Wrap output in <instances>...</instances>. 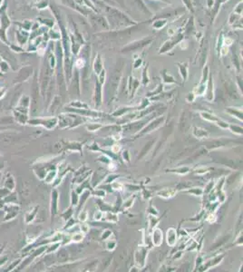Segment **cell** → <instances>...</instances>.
Instances as JSON below:
<instances>
[{"mask_svg": "<svg viewBox=\"0 0 243 272\" xmlns=\"http://www.w3.org/2000/svg\"><path fill=\"white\" fill-rule=\"evenodd\" d=\"M2 2H3V0H0V7H1V5H2Z\"/></svg>", "mask_w": 243, "mask_h": 272, "instance_id": "obj_23", "label": "cell"}, {"mask_svg": "<svg viewBox=\"0 0 243 272\" xmlns=\"http://www.w3.org/2000/svg\"><path fill=\"white\" fill-rule=\"evenodd\" d=\"M177 240V235H176V230L175 229H169L167 231V242L170 246H174L175 242Z\"/></svg>", "mask_w": 243, "mask_h": 272, "instance_id": "obj_3", "label": "cell"}, {"mask_svg": "<svg viewBox=\"0 0 243 272\" xmlns=\"http://www.w3.org/2000/svg\"><path fill=\"white\" fill-rule=\"evenodd\" d=\"M99 128H101V125H98V124H89L87 126V129L91 132H93V131H96Z\"/></svg>", "mask_w": 243, "mask_h": 272, "instance_id": "obj_17", "label": "cell"}, {"mask_svg": "<svg viewBox=\"0 0 243 272\" xmlns=\"http://www.w3.org/2000/svg\"><path fill=\"white\" fill-rule=\"evenodd\" d=\"M216 122H217L218 125L220 126L221 128H223V129H227V128H229V125H230L227 122L223 121V120H220V119H218V121Z\"/></svg>", "mask_w": 243, "mask_h": 272, "instance_id": "obj_13", "label": "cell"}, {"mask_svg": "<svg viewBox=\"0 0 243 272\" xmlns=\"http://www.w3.org/2000/svg\"><path fill=\"white\" fill-rule=\"evenodd\" d=\"M2 60H3V59H2V57H1V56H0V62H1Z\"/></svg>", "mask_w": 243, "mask_h": 272, "instance_id": "obj_24", "label": "cell"}, {"mask_svg": "<svg viewBox=\"0 0 243 272\" xmlns=\"http://www.w3.org/2000/svg\"><path fill=\"white\" fill-rule=\"evenodd\" d=\"M83 235L81 234V233H77V234H75L73 237V240H74V241H80L81 240H83Z\"/></svg>", "mask_w": 243, "mask_h": 272, "instance_id": "obj_19", "label": "cell"}, {"mask_svg": "<svg viewBox=\"0 0 243 272\" xmlns=\"http://www.w3.org/2000/svg\"><path fill=\"white\" fill-rule=\"evenodd\" d=\"M0 40L6 44H8V40L7 37V31L8 27L11 26V20L7 15V4L3 7H0Z\"/></svg>", "mask_w": 243, "mask_h": 272, "instance_id": "obj_1", "label": "cell"}, {"mask_svg": "<svg viewBox=\"0 0 243 272\" xmlns=\"http://www.w3.org/2000/svg\"><path fill=\"white\" fill-rule=\"evenodd\" d=\"M15 24H19V26H21V29H24V30H26V31L29 30V29L31 28V26H32V23L30 21H24V22L20 23V24H18V23H15Z\"/></svg>", "mask_w": 243, "mask_h": 272, "instance_id": "obj_9", "label": "cell"}, {"mask_svg": "<svg viewBox=\"0 0 243 272\" xmlns=\"http://www.w3.org/2000/svg\"><path fill=\"white\" fill-rule=\"evenodd\" d=\"M9 46H10L12 51L17 52V53H23L24 51V48L21 47V46H17V44H9Z\"/></svg>", "mask_w": 243, "mask_h": 272, "instance_id": "obj_11", "label": "cell"}, {"mask_svg": "<svg viewBox=\"0 0 243 272\" xmlns=\"http://www.w3.org/2000/svg\"><path fill=\"white\" fill-rule=\"evenodd\" d=\"M16 34H17V43L19 46H23L24 44L26 43V40H27V36H24V29H19L16 32Z\"/></svg>", "mask_w": 243, "mask_h": 272, "instance_id": "obj_5", "label": "cell"}, {"mask_svg": "<svg viewBox=\"0 0 243 272\" xmlns=\"http://www.w3.org/2000/svg\"><path fill=\"white\" fill-rule=\"evenodd\" d=\"M229 128L230 129V131L232 132H235L237 134H242V128L238 126V125H233V124H230Z\"/></svg>", "mask_w": 243, "mask_h": 272, "instance_id": "obj_8", "label": "cell"}, {"mask_svg": "<svg viewBox=\"0 0 243 272\" xmlns=\"http://www.w3.org/2000/svg\"><path fill=\"white\" fill-rule=\"evenodd\" d=\"M6 92H7L6 88H5V87H0V99L4 96V95L6 93Z\"/></svg>", "mask_w": 243, "mask_h": 272, "instance_id": "obj_21", "label": "cell"}, {"mask_svg": "<svg viewBox=\"0 0 243 272\" xmlns=\"http://www.w3.org/2000/svg\"><path fill=\"white\" fill-rule=\"evenodd\" d=\"M187 191L190 192L191 194H194L196 196H201L203 193V191L201 189V188H193V189H191Z\"/></svg>", "mask_w": 243, "mask_h": 272, "instance_id": "obj_10", "label": "cell"}, {"mask_svg": "<svg viewBox=\"0 0 243 272\" xmlns=\"http://www.w3.org/2000/svg\"><path fill=\"white\" fill-rule=\"evenodd\" d=\"M174 193H175V191L167 189L162 191H160L158 193V195H160L161 197H163V198H170V197H172Z\"/></svg>", "mask_w": 243, "mask_h": 272, "instance_id": "obj_6", "label": "cell"}, {"mask_svg": "<svg viewBox=\"0 0 243 272\" xmlns=\"http://www.w3.org/2000/svg\"><path fill=\"white\" fill-rule=\"evenodd\" d=\"M132 202H133V200H132V199H130L129 201H127L126 202H124V204H123V208H128V207L132 206Z\"/></svg>", "mask_w": 243, "mask_h": 272, "instance_id": "obj_20", "label": "cell"}, {"mask_svg": "<svg viewBox=\"0 0 243 272\" xmlns=\"http://www.w3.org/2000/svg\"><path fill=\"white\" fill-rule=\"evenodd\" d=\"M115 246H116V242H115V241H113V240L109 241L108 243H107V249H109V250L115 249Z\"/></svg>", "mask_w": 243, "mask_h": 272, "instance_id": "obj_16", "label": "cell"}, {"mask_svg": "<svg viewBox=\"0 0 243 272\" xmlns=\"http://www.w3.org/2000/svg\"><path fill=\"white\" fill-rule=\"evenodd\" d=\"M152 242L155 246H160L162 242V233L160 229H156L152 234Z\"/></svg>", "mask_w": 243, "mask_h": 272, "instance_id": "obj_4", "label": "cell"}, {"mask_svg": "<svg viewBox=\"0 0 243 272\" xmlns=\"http://www.w3.org/2000/svg\"><path fill=\"white\" fill-rule=\"evenodd\" d=\"M159 222V220L156 219V217H151L150 218V225H151V228H154L156 226V224Z\"/></svg>", "mask_w": 243, "mask_h": 272, "instance_id": "obj_15", "label": "cell"}, {"mask_svg": "<svg viewBox=\"0 0 243 272\" xmlns=\"http://www.w3.org/2000/svg\"><path fill=\"white\" fill-rule=\"evenodd\" d=\"M0 69L3 73H7L9 70V65L5 60H2L0 62Z\"/></svg>", "mask_w": 243, "mask_h": 272, "instance_id": "obj_12", "label": "cell"}, {"mask_svg": "<svg viewBox=\"0 0 243 272\" xmlns=\"http://www.w3.org/2000/svg\"><path fill=\"white\" fill-rule=\"evenodd\" d=\"M81 230H82V231H83V232H85V233H86V232L88 231V230H89V228H88V226H87L86 224H83V225H82V226H81Z\"/></svg>", "mask_w": 243, "mask_h": 272, "instance_id": "obj_22", "label": "cell"}, {"mask_svg": "<svg viewBox=\"0 0 243 272\" xmlns=\"http://www.w3.org/2000/svg\"><path fill=\"white\" fill-rule=\"evenodd\" d=\"M0 76H1V73H0Z\"/></svg>", "mask_w": 243, "mask_h": 272, "instance_id": "obj_25", "label": "cell"}, {"mask_svg": "<svg viewBox=\"0 0 243 272\" xmlns=\"http://www.w3.org/2000/svg\"><path fill=\"white\" fill-rule=\"evenodd\" d=\"M117 177H118V175H113V174L109 175L108 178L105 180V182H106V183H108V182H113V181H115V179H116Z\"/></svg>", "mask_w": 243, "mask_h": 272, "instance_id": "obj_18", "label": "cell"}, {"mask_svg": "<svg viewBox=\"0 0 243 272\" xmlns=\"http://www.w3.org/2000/svg\"><path fill=\"white\" fill-rule=\"evenodd\" d=\"M201 117L203 118V119H205L209 122H216L218 121V119H219V118H217L216 116L210 114V113H201Z\"/></svg>", "mask_w": 243, "mask_h": 272, "instance_id": "obj_7", "label": "cell"}, {"mask_svg": "<svg viewBox=\"0 0 243 272\" xmlns=\"http://www.w3.org/2000/svg\"><path fill=\"white\" fill-rule=\"evenodd\" d=\"M30 73H32V68L26 66L24 68H22L20 71L18 72L17 76H16L15 78V82H23L26 81V79H27L29 76H30Z\"/></svg>", "mask_w": 243, "mask_h": 272, "instance_id": "obj_2", "label": "cell"}, {"mask_svg": "<svg viewBox=\"0 0 243 272\" xmlns=\"http://www.w3.org/2000/svg\"><path fill=\"white\" fill-rule=\"evenodd\" d=\"M87 218H88L87 212H86L85 210H82V212L80 213V215H79V220H82V221H85V220H87Z\"/></svg>", "mask_w": 243, "mask_h": 272, "instance_id": "obj_14", "label": "cell"}]
</instances>
